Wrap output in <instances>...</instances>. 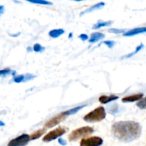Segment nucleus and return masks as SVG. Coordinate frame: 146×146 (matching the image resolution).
I'll return each mask as SVG.
<instances>
[{"mask_svg":"<svg viewBox=\"0 0 146 146\" xmlns=\"http://www.w3.org/2000/svg\"><path fill=\"white\" fill-rule=\"evenodd\" d=\"M67 131H68V128L61 126L58 127L56 129L53 130V131L48 133L43 138V141H44V142H50V141H54V140L62 136L64 134H65L66 133Z\"/></svg>","mask_w":146,"mask_h":146,"instance_id":"4","label":"nucleus"},{"mask_svg":"<svg viewBox=\"0 0 146 146\" xmlns=\"http://www.w3.org/2000/svg\"><path fill=\"white\" fill-rule=\"evenodd\" d=\"M58 143H59V144H61V145H66L67 144L66 141H65V140H64L63 138H58Z\"/></svg>","mask_w":146,"mask_h":146,"instance_id":"26","label":"nucleus"},{"mask_svg":"<svg viewBox=\"0 0 146 146\" xmlns=\"http://www.w3.org/2000/svg\"><path fill=\"white\" fill-rule=\"evenodd\" d=\"M143 97V94H134V95L129 96H125L123 98H122V101L123 103H130V102H134V101H140L142 99Z\"/></svg>","mask_w":146,"mask_h":146,"instance_id":"8","label":"nucleus"},{"mask_svg":"<svg viewBox=\"0 0 146 146\" xmlns=\"http://www.w3.org/2000/svg\"><path fill=\"white\" fill-rule=\"evenodd\" d=\"M106 44V45L108 47V48H112L114 46H115V42L114 41H103V42L101 43V44H100L99 46L101 45V44Z\"/></svg>","mask_w":146,"mask_h":146,"instance_id":"22","label":"nucleus"},{"mask_svg":"<svg viewBox=\"0 0 146 146\" xmlns=\"http://www.w3.org/2000/svg\"><path fill=\"white\" fill-rule=\"evenodd\" d=\"M66 116H65L62 113H59L58 115H57L56 116L54 117V118L48 120V121L45 123V127L46 128H53V127H54L55 125L59 124L61 121H64L66 118Z\"/></svg>","mask_w":146,"mask_h":146,"instance_id":"7","label":"nucleus"},{"mask_svg":"<svg viewBox=\"0 0 146 146\" xmlns=\"http://www.w3.org/2000/svg\"><path fill=\"white\" fill-rule=\"evenodd\" d=\"M94 129L92 127L84 126L73 131L68 135V140L70 141H76L80 138H84L88 135H90L94 133Z\"/></svg>","mask_w":146,"mask_h":146,"instance_id":"3","label":"nucleus"},{"mask_svg":"<svg viewBox=\"0 0 146 146\" xmlns=\"http://www.w3.org/2000/svg\"><path fill=\"white\" fill-rule=\"evenodd\" d=\"M113 23V21H98V22L96 24H94L93 26V29H100L101 27H108V26L111 25Z\"/></svg>","mask_w":146,"mask_h":146,"instance_id":"13","label":"nucleus"},{"mask_svg":"<svg viewBox=\"0 0 146 146\" xmlns=\"http://www.w3.org/2000/svg\"><path fill=\"white\" fill-rule=\"evenodd\" d=\"M144 47V45L143 44H141V45L138 46L136 48V49H135V51H134L133 52L131 53V54H128V55L125 56H123V58H131V57H132L133 56H134L135 54H136L137 53H138L139 51H141V50L143 49V48Z\"/></svg>","mask_w":146,"mask_h":146,"instance_id":"18","label":"nucleus"},{"mask_svg":"<svg viewBox=\"0 0 146 146\" xmlns=\"http://www.w3.org/2000/svg\"><path fill=\"white\" fill-rule=\"evenodd\" d=\"M27 51H32V48H31V47H28V48H27Z\"/></svg>","mask_w":146,"mask_h":146,"instance_id":"29","label":"nucleus"},{"mask_svg":"<svg viewBox=\"0 0 146 146\" xmlns=\"http://www.w3.org/2000/svg\"><path fill=\"white\" fill-rule=\"evenodd\" d=\"M64 33V30L63 29H53L49 31L48 34L52 38H58Z\"/></svg>","mask_w":146,"mask_h":146,"instance_id":"15","label":"nucleus"},{"mask_svg":"<svg viewBox=\"0 0 146 146\" xmlns=\"http://www.w3.org/2000/svg\"><path fill=\"white\" fill-rule=\"evenodd\" d=\"M4 7L3 6H0V15L4 12Z\"/></svg>","mask_w":146,"mask_h":146,"instance_id":"27","label":"nucleus"},{"mask_svg":"<svg viewBox=\"0 0 146 146\" xmlns=\"http://www.w3.org/2000/svg\"><path fill=\"white\" fill-rule=\"evenodd\" d=\"M85 106H81L76 107V108H71V109L68 110V111L62 112V113L64 114L65 116H68V115H74V114L78 112V111H79L81 108H83L84 107H85Z\"/></svg>","mask_w":146,"mask_h":146,"instance_id":"14","label":"nucleus"},{"mask_svg":"<svg viewBox=\"0 0 146 146\" xmlns=\"http://www.w3.org/2000/svg\"><path fill=\"white\" fill-rule=\"evenodd\" d=\"M4 125H5V123H4V122H2L1 121H0V127L4 126Z\"/></svg>","mask_w":146,"mask_h":146,"instance_id":"28","label":"nucleus"},{"mask_svg":"<svg viewBox=\"0 0 146 146\" xmlns=\"http://www.w3.org/2000/svg\"><path fill=\"white\" fill-rule=\"evenodd\" d=\"M69 34H70V35H69V38H71V37L73 36V34H72V33H70Z\"/></svg>","mask_w":146,"mask_h":146,"instance_id":"30","label":"nucleus"},{"mask_svg":"<svg viewBox=\"0 0 146 146\" xmlns=\"http://www.w3.org/2000/svg\"><path fill=\"white\" fill-rule=\"evenodd\" d=\"M125 29H110L108 30V32L110 33H113V34H121V33H125Z\"/></svg>","mask_w":146,"mask_h":146,"instance_id":"21","label":"nucleus"},{"mask_svg":"<svg viewBox=\"0 0 146 146\" xmlns=\"http://www.w3.org/2000/svg\"><path fill=\"white\" fill-rule=\"evenodd\" d=\"M105 6V3L104 2H98L97 3V4H94V5L91 6V7H89V8H88L87 9L84 10V11H83L80 14V16H83L84 15V14H87V13H89V12H92V11H94L95 10H97V9H100L103 8V7Z\"/></svg>","mask_w":146,"mask_h":146,"instance_id":"11","label":"nucleus"},{"mask_svg":"<svg viewBox=\"0 0 146 146\" xmlns=\"http://www.w3.org/2000/svg\"><path fill=\"white\" fill-rule=\"evenodd\" d=\"M111 131L113 136L118 141L130 143L141 136L142 127L141 124L133 121H118L113 124Z\"/></svg>","mask_w":146,"mask_h":146,"instance_id":"1","label":"nucleus"},{"mask_svg":"<svg viewBox=\"0 0 146 146\" xmlns=\"http://www.w3.org/2000/svg\"><path fill=\"white\" fill-rule=\"evenodd\" d=\"M104 38H105V34H104L103 33L95 32L91 34V38H90V39L88 41L91 43H95L100 41V40L104 39Z\"/></svg>","mask_w":146,"mask_h":146,"instance_id":"12","label":"nucleus"},{"mask_svg":"<svg viewBox=\"0 0 146 146\" xmlns=\"http://www.w3.org/2000/svg\"><path fill=\"white\" fill-rule=\"evenodd\" d=\"M30 141V135L28 134H22L9 141L7 146H25Z\"/></svg>","mask_w":146,"mask_h":146,"instance_id":"6","label":"nucleus"},{"mask_svg":"<svg viewBox=\"0 0 146 146\" xmlns=\"http://www.w3.org/2000/svg\"><path fill=\"white\" fill-rule=\"evenodd\" d=\"M106 116L105 108L103 106H99L95 108L94 111H91L84 117V120L86 122L96 123L103 121Z\"/></svg>","mask_w":146,"mask_h":146,"instance_id":"2","label":"nucleus"},{"mask_svg":"<svg viewBox=\"0 0 146 146\" xmlns=\"http://www.w3.org/2000/svg\"><path fill=\"white\" fill-rule=\"evenodd\" d=\"M11 72V71L9 69V68H5V69L0 70V77L5 76L9 74Z\"/></svg>","mask_w":146,"mask_h":146,"instance_id":"24","label":"nucleus"},{"mask_svg":"<svg viewBox=\"0 0 146 146\" xmlns=\"http://www.w3.org/2000/svg\"><path fill=\"white\" fill-rule=\"evenodd\" d=\"M28 1L33 4H42V5H53L52 2L46 1V0H28Z\"/></svg>","mask_w":146,"mask_h":146,"instance_id":"17","label":"nucleus"},{"mask_svg":"<svg viewBox=\"0 0 146 146\" xmlns=\"http://www.w3.org/2000/svg\"><path fill=\"white\" fill-rule=\"evenodd\" d=\"M14 81L15 83L25 82V74H21V75H19L15 76L14 78Z\"/></svg>","mask_w":146,"mask_h":146,"instance_id":"19","label":"nucleus"},{"mask_svg":"<svg viewBox=\"0 0 146 146\" xmlns=\"http://www.w3.org/2000/svg\"><path fill=\"white\" fill-rule=\"evenodd\" d=\"M103 143V139L100 137L91 136L83 138L80 143V146H101Z\"/></svg>","mask_w":146,"mask_h":146,"instance_id":"5","label":"nucleus"},{"mask_svg":"<svg viewBox=\"0 0 146 146\" xmlns=\"http://www.w3.org/2000/svg\"><path fill=\"white\" fill-rule=\"evenodd\" d=\"M137 106L141 109H145V98H143L142 100L137 103Z\"/></svg>","mask_w":146,"mask_h":146,"instance_id":"23","label":"nucleus"},{"mask_svg":"<svg viewBox=\"0 0 146 146\" xmlns=\"http://www.w3.org/2000/svg\"><path fill=\"white\" fill-rule=\"evenodd\" d=\"M79 38H81L82 41H86V40L88 39V36L86 34H81L79 36Z\"/></svg>","mask_w":146,"mask_h":146,"instance_id":"25","label":"nucleus"},{"mask_svg":"<svg viewBox=\"0 0 146 146\" xmlns=\"http://www.w3.org/2000/svg\"><path fill=\"white\" fill-rule=\"evenodd\" d=\"M118 98H119V97L115 95H111V96L104 95L99 97L98 101H99V102L101 103V104H108V103L111 102V101H115V100L118 99Z\"/></svg>","mask_w":146,"mask_h":146,"instance_id":"10","label":"nucleus"},{"mask_svg":"<svg viewBox=\"0 0 146 146\" xmlns=\"http://www.w3.org/2000/svg\"><path fill=\"white\" fill-rule=\"evenodd\" d=\"M45 131L46 128H41V129L38 130V131H36L35 132H34L30 135V140H36L37 138H39L41 135H43Z\"/></svg>","mask_w":146,"mask_h":146,"instance_id":"16","label":"nucleus"},{"mask_svg":"<svg viewBox=\"0 0 146 146\" xmlns=\"http://www.w3.org/2000/svg\"><path fill=\"white\" fill-rule=\"evenodd\" d=\"M146 31L145 27H140V28H135L133 29L128 31L127 32H125L123 36H132L137 35L138 34H141V33H145Z\"/></svg>","mask_w":146,"mask_h":146,"instance_id":"9","label":"nucleus"},{"mask_svg":"<svg viewBox=\"0 0 146 146\" xmlns=\"http://www.w3.org/2000/svg\"><path fill=\"white\" fill-rule=\"evenodd\" d=\"M33 49L35 52H42L45 50V48L43 47L40 44H35L33 47Z\"/></svg>","mask_w":146,"mask_h":146,"instance_id":"20","label":"nucleus"}]
</instances>
